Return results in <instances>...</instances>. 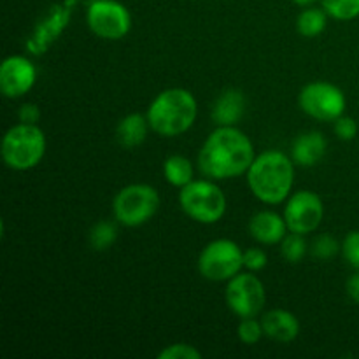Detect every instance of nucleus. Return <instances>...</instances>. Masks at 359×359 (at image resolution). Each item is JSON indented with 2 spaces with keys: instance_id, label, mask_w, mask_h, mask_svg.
<instances>
[{
  "instance_id": "obj_1",
  "label": "nucleus",
  "mask_w": 359,
  "mask_h": 359,
  "mask_svg": "<svg viewBox=\"0 0 359 359\" xmlns=\"http://www.w3.org/2000/svg\"><path fill=\"white\" fill-rule=\"evenodd\" d=\"M255 158V147L244 132L235 126H219L203 142L198 167L210 179H231L248 174Z\"/></svg>"
},
{
  "instance_id": "obj_2",
  "label": "nucleus",
  "mask_w": 359,
  "mask_h": 359,
  "mask_svg": "<svg viewBox=\"0 0 359 359\" xmlns=\"http://www.w3.org/2000/svg\"><path fill=\"white\" fill-rule=\"evenodd\" d=\"M293 160L280 151H265L255 158L248 170L252 195L265 203H280L287 198L294 181Z\"/></svg>"
},
{
  "instance_id": "obj_3",
  "label": "nucleus",
  "mask_w": 359,
  "mask_h": 359,
  "mask_svg": "<svg viewBox=\"0 0 359 359\" xmlns=\"http://www.w3.org/2000/svg\"><path fill=\"white\" fill-rule=\"evenodd\" d=\"M198 107L191 91L182 88L165 90L151 102L147 121L161 137H175L188 132L195 123Z\"/></svg>"
},
{
  "instance_id": "obj_4",
  "label": "nucleus",
  "mask_w": 359,
  "mask_h": 359,
  "mask_svg": "<svg viewBox=\"0 0 359 359\" xmlns=\"http://www.w3.org/2000/svg\"><path fill=\"white\" fill-rule=\"evenodd\" d=\"M46 153V135L37 125L20 123L7 130L2 140L4 163L13 170H30Z\"/></svg>"
},
{
  "instance_id": "obj_5",
  "label": "nucleus",
  "mask_w": 359,
  "mask_h": 359,
  "mask_svg": "<svg viewBox=\"0 0 359 359\" xmlns=\"http://www.w3.org/2000/svg\"><path fill=\"white\" fill-rule=\"evenodd\" d=\"M179 203L186 216L202 224L217 223L226 210V196L210 181H191L181 188Z\"/></svg>"
},
{
  "instance_id": "obj_6",
  "label": "nucleus",
  "mask_w": 359,
  "mask_h": 359,
  "mask_svg": "<svg viewBox=\"0 0 359 359\" xmlns=\"http://www.w3.org/2000/svg\"><path fill=\"white\" fill-rule=\"evenodd\" d=\"M158 207H160V195L149 184L125 186L116 195L112 203L116 219L130 228L147 223L156 214Z\"/></svg>"
},
{
  "instance_id": "obj_7",
  "label": "nucleus",
  "mask_w": 359,
  "mask_h": 359,
  "mask_svg": "<svg viewBox=\"0 0 359 359\" xmlns=\"http://www.w3.org/2000/svg\"><path fill=\"white\" fill-rule=\"evenodd\" d=\"M244 266V252L233 241L219 238L203 248L198 258V270L207 280H230Z\"/></svg>"
},
{
  "instance_id": "obj_8",
  "label": "nucleus",
  "mask_w": 359,
  "mask_h": 359,
  "mask_svg": "<svg viewBox=\"0 0 359 359\" xmlns=\"http://www.w3.org/2000/svg\"><path fill=\"white\" fill-rule=\"evenodd\" d=\"M298 102L305 114L319 121H337L346 111V97L342 90L325 81L309 83L302 88Z\"/></svg>"
},
{
  "instance_id": "obj_9",
  "label": "nucleus",
  "mask_w": 359,
  "mask_h": 359,
  "mask_svg": "<svg viewBox=\"0 0 359 359\" xmlns=\"http://www.w3.org/2000/svg\"><path fill=\"white\" fill-rule=\"evenodd\" d=\"M88 27L95 35L107 41H119L132 28V16L116 0H93L88 7Z\"/></svg>"
},
{
  "instance_id": "obj_10",
  "label": "nucleus",
  "mask_w": 359,
  "mask_h": 359,
  "mask_svg": "<svg viewBox=\"0 0 359 359\" xmlns=\"http://www.w3.org/2000/svg\"><path fill=\"white\" fill-rule=\"evenodd\" d=\"M265 287L252 273H241L231 277L226 286V304L238 318H256L265 307Z\"/></svg>"
},
{
  "instance_id": "obj_11",
  "label": "nucleus",
  "mask_w": 359,
  "mask_h": 359,
  "mask_svg": "<svg viewBox=\"0 0 359 359\" xmlns=\"http://www.w3.org/2000/svg\"><path fill=\"white\" fill-rule=\"evenodd\" d=\"M323 216H325L323 200L316 193L307 191V189L294 193L284 209L287 230L302 235L318 230Z\"/></svg>"
},
{
  "instance_id": "obj_12",
  "label": "nucleus",
  "mask_w": 359,
  "mask_h": 359,
  "mask_svg": "<svg viewBox=\"0 0 359 359\" xmlns=\"http://www.w3.org/2000/svg\"><path fill=\"white\" fill-rule=\"evenodd\" d=\"M79 0H65L63 4L53 6L44 16L41 18L37 25H35L34 32H32L30 39L27 41V49L32 55H42L48 51L49 46L62 35L69 25L72 11Z\"/></svg>"
},
{
  "instance_id": "obj_13",
  "label": "nucleus",
  "mask_w": 359,
  "mask_h": 359,
  "mask_svg": "<svg viewBox=\"0 0 359 359\" xmlns=\"http://www.w3.org/2000/svg\"><path fill=\"white\" fill-rule=\"evenodd\" d=\"M37 79L34 63L25 56H9L0 67V90L7 98H20L32 90Z\"/></svg>"
},
{
  "instance_id": "obj_14",
  "label": "nucleus",
  "mask_w": 359,
  "mask_h": 359,
  "mask_svg": "<svg viewBox=\"0 0 359 359\" xmlns=\"http://www.w3.org/2000/svg\"><path fill=\"white\" fill-rule=\"evenodd\" d=\"M287 224L284 217H280L279 214L270 212V210H263L258 212L256 216L251 217L249 221V233L255 241H258L259 244H279L284 237H286Z\"/></svg>"
},
{
  "instance_id": "obj_15",
  "label": "nucleus",
  "mask_w": 359,
  "mask_h": 359,
  "mask_svg": "<svg viewBox=\"0 0 359 359\" xmlns=\"http://www.w3.org/2000/svg\"><path fill=\"white\" fill-rule=\"evenodd\" d=\"M262 326L263 333H265L269 339L276 340V342L290 344L300 333V323L294 318V314L291 312L283 311V309H273L269 311L262 318Z\"/></svg>"
},
{
  "instance_id": "obj_16",
  "label": "nucleus",
  "mask_w": 359,
  "mask_h": 359,
  "mask_svg": "<svg viewBox=\"0 0 359 359\" xmlns=\"http://www.w3.org/2000/svg\"><path fill=\"white\" fill-rule=\"evenodd\" d=\"M328 140L319 132L302 133L291 146V160L300 167H314L326 154Z\"/></svg>"
},
{
  "instance_id": "obj_17",
  "label": "nucleus",
  "mask_w": 359,
  "mask_h": 359,
  "mask_svg": "<svg viewBox=\"0 0 359 359\" xmlns=\"http://www.w3.org/2000/svg\"><path fill=\"white\" fill-rule=\"evenodd\" d=\"M245 98L238 90H226L217 97L212 107V119L217 126H233L244 116Z\"/></svg>"
},
{
  "instance_id": "obj_18",
  "label": "nucleus",
  "mask_w": 359,
  "mask_h": 359,
  "mask_svg": "<svg viewBox=\"0 0 359 359\" xmlns=\"http://www.w3.org/2000/svg\"><path fill=\"white\" fill-rule=\"evenodd\" d=\"M149 128L147 116L144 118L142 114H128L116 126V139H118L119 146L133 149L146 140Z\"/></svg>"
},
{
  "instance_id": "obj_19",
  "label": "nucleus",
  "mask_w": 359,
  "mask_h": 359,
  "mask_svg": "<svg viewBox=\"0 0 359 359\" xmlns=\"http://www.w3.org/2000/svg\"><path fill=\"white\" fill-rule=\"evenodd\" d=\"M193 165L188 158L179 156H168L163 163V175L167 182H170L175 188H184L186 184L193 181Z\"/></svg>"
},
{
  "instance_id": "obj_20",
  "label": "nucleus",
  "mask_w": 359,
  "mask_h": 359,
  "mask_svg": "<svg viewBox=\"0 0 359 359\" xmlns=\"http://www.w3.org/2000/svg\"><path fill=\"white\" fill-rule=\"evenodd\" d=\"M326 11L321 9H305L298 16L297 27L304 37H318L326 28Z\"/></svg>"
},
{
  "instance_id": "obj_21",
  "label": "nucleus",
  "mask_w": 359,
  "mask_h": 359,
  "mask_svg": "<svg viewBox=\"0 0 359 359\" xmlns=\"http://www.w3.org/2000/svg\"><path fill=\"white\" fill-rule=\"evenodd\" d=\"M118 238V228L111 221H100L90 230V244L95 251H105Z\"/></svg>"
},
{
  "instance_id": "obj_22",
  "label": "nucleus",
  "mask_w": 359,
  "mask_h": 359,
  "mask_svg": "<svg viewBox=\"0 0 359 359\" xmlns=\"http://www.w3.org/2000/svg\"><path fill=\"white\" fill-rule=\"evenodd\" d=\"M280 255L287 263H300L307 255V242L304 235L291 231L280 241Z\"/></svg>"
},
{
  "instance_id": "obj_23",
  "label": "nucleus",
  "mask_w": 359,
  "mask_h": 359,
  "mask_svg": "<svg viewBox=\"0 0 359 359\" xmlns=\"http://www.w3.org/2000/svg\"><path fill=\"white\" fill-rule=\"evenodd\" d=\"M323 9L335 20L349 21L359 16V0H323Z\"/></svg>"
},
{
  "instance_id": "obj_24",
  "label": "nucleus",
  "mask_w": 359,
  "mask_h": 359,
  "mask_svg": "<svg viewBox=\"0 0 359 359\" xmlns=\"http://www.w3.org/2000/svg\"><path fill=\"white\" fill-rule=\"evenodd\" d=\"M311 251L318 259L328 262V259L335 258L337 252L340 251V244L337 242V238L332 237V235H319V237L312 242Z\"/></svg>"
},
{
  "instance_id": "obj_25",
  "label": "nucleus",
  "mask_w": 359,
  "mask_h": 359,
  "mask_svg": "<svg viewBox=\"0 0 359 359\" xmlns=\"http://www.w3.org/2000/svg\"><path fill=\"white\" fill-rule=\"evenodd\" d=\"M238 339L242 340L248 346H252V344H258L259 339H262L265 333H263L262 321H256L255 318H244L241 321L237 328Z\"/></svg>"
},
{
  "instance_id": "obj_26",
  "label": "nucleus",
  "mask_w": 359,
  "mask_h": 359,
  "mask_svg": "<svg viewBox=\"0 0 359 359\" xmlns=\"http://www.w3.org/2000/svg\"><path fill=\"white\" fill-rule=\"evenodd\" d=\"M160 359H200L202 353L196 347L189 346V344H172V346L165 347L160 354Z\"/></svg>"
},
{
  "instance_id": "obj_27",
  "label": "nucleus",
  "mask_w": 359,
  "mask_h": 359,
  "mask_svg": "<svg viewBox=\"0 0 359 359\" xmlns=\"http://www.w3.org/2000/svg\"><path fill=\"white\" fill-rule=\"evenodd\" d=\"M342 252L346 262L359 270V231H351L342 244Z\"/></svg>"
},
{
  "instance_id": "obj_28",
  "label": "nucleus",
  "mask_w": 359,
  "mask_h": 359,
  "mask_svg": "<svg viewBox=\"0 0 359 359\" xmlns=\"http://www.w3.org/2000/svg\"><path fill=\"white\" fill-rule=\"evenodd\" d=\"M266 252L262 251L258 248H251L244 252V266L251 272H258V270H263L266 266Z\"/></svg>"
},
{
  "instance_id": "obj_29",
  "label": "nucleus",
  "mask_w": 359,
  "mask_h": 359,
  "mask_svg": "<svg viewBox=\"0 0 359 359\" xmlns=\"http://www.w3.org/2000/svg\"><path fill=\"white\" fill-rule=\"evenodd\" d=\"M335 133L342 140H353L358 135V125L353 118L340 116L335 121Z\"/></svg>"
},
{
  "instance_id": "obj_30",
  "label": "nucleus",
  "mask_w": 359,
  "mask_h": 359,
  "mask_svg": "<svg viewBox=\"0 0 359 359\" xmlns=\"http://www.w3.org/2000/svg\"><path fill=\"white\" fill-rule=\"evenodd\" d=\"M18 116H20L21 123L37 125V121L41 119V111H39V107L35 104H25V105H21Z\"/></svg>"
},
{
  "instance_id": "obj_31",
  "label": "nucleus",
  "mask_w": 359,
  "mask_h": 359,
  "mask_svg": "<svg viewBox=\"0 0 359 359\" xmlns=\"http://www.w3.org/2000/svg\"><path fill=\"white\" fill-rule=\"evenodd\" d=\"M346 290L347 294H349L356 304H359V273H354V276H351L349 279H347Z\"/></svg>"
},
{
  "instance_id": "obj_32",
  "label": "nucleus",
  "mask_w": 359,
  "mask_h": 359,
  "mask_svg": "<svg viewBox=\"0 0 359 359\" xmlns=\"http://www.w3.org/2000/svg\"><path fill=\"white\" fill-rule=\"evenodd\" d=\"M293 2H297L298 6H309V4L316 2V0H293Z\"/></svg>"
}]
</instances>
